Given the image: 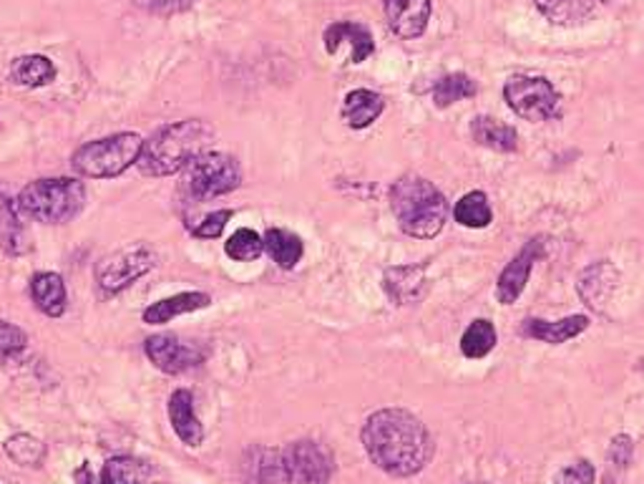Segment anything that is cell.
<instances>
[{"label":"cell","mask_w":644,"mask_h":484,"mask_svg":"<svg viewBox=\"0 0 644 484\" xmlns=\"http://www.w3.org/2000/svg\"><path fill=\"white\" fill-rule=\"evenodd\" d=\"M504 98L514 114L526 122H549L559 114L561 96L555 84L541 76H514L506 81Z\"/></svg>","instance_id":"6"},{"label":"cell","mask_w":644,"mask_h":484,"mask_svg":"<svg viewBox=\"0 0 644 484\" xmlns=\"http://www.w3.org/2000/svg\"><path fill=\"white\" fill-rule=\"evenodd\" d=\"M232 220V212L230 210H220V212H212L207 214V218L199 222L197 228H192V235L194 238H202V240H214L222 235V230L226 228V222Z\"/></svg>","instance_id":"31"},{"label":"cell","mask_w":644,"mask_h":484,"mask_svg":"<svg viewBox=\"0 0 644 484\" xmlns=\"http://www.w3.org/2000/svg\"><path fill=\"white\" fill-rule=\"evenodd\" d=\"M11 78L18 86L25 88H41L49 86L56 78V66L51 64V59L31 53V56H18L11 64Z\"/></svg>","instance_id":"24"},{"label":"cell","mask_w":644,"mask_h":484,"mask_svg":"<svg viewBox=\"0 0 644 484\" xmlns=\"http://www.w3.org/2000/svg\"><path fill=\"white\" fill-rule=\"evenodd\" d=\"M86 187L71 177L35 179L18 194L15 208L45 225H63L84 210Z\"/></svg>","instance_id":"4"},{"label":"cell","mask_w":644,"mask_h":484,"mask_svg":"<svg viewBox=\"0 0 644 484\" xmlns=\"http://www.w3.org/2000/svg\"><path fill=\"white\" fill-rule=\"evenodd\" d=\"M23 444L25 446H21V442H18V436H15V439H11V442L6 444V450H8V454L13 456L15 462H21V464H35V462H39L41 454H43V446L31 436H23Z\"/></svg>","instance_id":"32"},{"label":"cell","mask_w":644,"mask_h":484,"mask_svg":"<svg viewBox=\"0 0 644 484\" xmlns=\"http://www.w3.org/2000/svg\"><path fill=\"white\" fill-rule=\"evenodd\" d=\"M255 477L260 484H289L287 467H285V456L283 452L275 450H260L255 452Z\"/></svg>","instance_id":"28"},{"label":"cell","mask_w":644,"mask_h":484,"mask_svg":"<svg viewBox=\"0 0 644 484\" xmlns=\"http://www.w3.org/2000/svg\"><path fill=\"white\" fill-rule=\"evenodd\" d=\"M144 151V139L134 131L114 134V137L88 141L74 155V169L81 177L108 179L119 177L136 165Z\"/></svg>","instance_id":"5"},{"label":"cell","mask_w":644,"mask_h":484,"mask_svg":"<svg viewBox=\"0 0 644 484\" xmlns=\"http://www.w3.org/2000/svg\"><path fill=\"white\" fill-rule=\"evenodd\" d=\"M383 11L388 29L398 39L413 41L421 39L425 29H429L433 6L431 0H383Z\"/></svg>","instance_id":"12"},{"label":"cell","mask_w":644,"mask_h":484,"mask_svg":"<svg viewBox=\"0 0 644 484\" xmlns=\"http://www.w3.org/2000/svg\"><path fill=\"white\" fill-rule=\"evenodd\" d=\"M0 250L11 255H23L31 250L29 232L21 225L15 202L8 200L6 192H0Z\"/></svg>","instance_id":"21"},{"label":"cell","mask_w":644,"mask_h":484,"mask_svg":"<svg viewBox=\"0 0 644 484\" xmlns=\"http://www.w3.org/2000/svg\"><path fill=\"white\" fill-rule=\"evenodd\" d=\"M262 250H265V242H262V238L257 235L255 230H247V228L234 232V235L226 240V245H224V253L230 255L232 260H237V263L257 260L262 255Z\"/></svg>","instance_id":"29"},{"label":"cell","mask_w":644,"mask_h":484,"mask_svg":"<svg viewBox=\"0 0 644 484\" xmlns=\"http://www.w3.org/2000/svg\"><path fill=\"white\" fill-rule=\"evenodd\" d=\"M144 480H147V470L134 460H112L102 474L104 484H144Z\"/></svg>","instance_id":"30"},{"label":"cell","mask_w":644,"mask_h":484,"mask_svg":"<svg viewBox=\"0 0 644 484\" xmlns=\"http://www.w3.org/2000/svg\"><path fill=\"white\" fill-rule=\"evenodd\" d=\"M210 306V295L207 293H179V295H171L167 301H159L144 311V320L149 323V326H161V323H169L175 320L181 313H192L199 308H207Z\"/></svg>","instance_id":"22"},{"label":"cell","mask_w":644,"mask_h":484,"mask_svg":"<svg viewBox=\"0 0 644 484\" xmlns=\"http://www.w3.org/2000/svg\"><path fill=\"white\" fill-rule=\"evenodd\" d=\"M78 484H104L98 477H94V472H91L88 467H84L78 472Z\"/></svg>","instance_id":"36"},{"label":"cell","mask_w":644,"mask_h":484,"mask_svg":"<svg viewBox=\"0 0 644 484\" xmlns=\"http://www.w3.org/2000/svg\"><path fill=\"white\" fill-rule=\"evenodd\" d=\"M362 446L390 477H413L433 456L429 429L405 409H380L362 427Z\"/></svg>","instance_id":"1"},{"label":"cell","mask_w":644,"mask_h":484,"mask_svg":"<svg viewBox=\"0 0 644 484\" xmlns=\"http://www.w3.org/2000/svg\"><path fill=\"white\" fill-rule=\"evenodd\" d=\"M342 49H348L350 64H360V61H366L370 53L376 51L373 33L360 23L350 21L332 23L330 29L325 31V51H328L330 56H338Z\"/></svg>","instance_id":"13"},{"label":"cell","mask_w":644,"mask_h":484,"mask_svg":"<svg viewBox=\"0 0 644 484\" xmlns=\"http://www.w3.org/2000/svg\"><path fill=\"white\" fill-rule=\"evenodd\" d=\"M390 208L405 235L431 240L448 220V202L439 187L419 175H405L390 190Z\"/></svg>","instance_id":"3"},{"label":"cell","mask_w":644,"mask_h":484,"mask_svg":"<svg viewBox=\"0 0 644 484\" xmlns=\"http://www.w3.org/2000/svg\"><path fill=\"white\" fill-rule=\"evenodd\" d=\"M154 263H157V253H154L149 245H141V242H136V245H129L124 250H116V253L98 263L96 267L98 285L108 293L129 288L134 281H139L141 275H147L151 271Z\"/></svg>","instance_id":"8"},{"label":"cell","mask_w":644,"mask_h":484,"mask_svg":"<svg viewBox=\"0 0 644 484\" xmlns=\"http://www.w3.org/2000/svg\"><path fill=\"white\" fill-rule=\"evenodd\" d=\"M31 295L33 303L43 311L45 316L59 318L66 313V303H68V293H66V283L63 277L56 273H39L31 281Z\"/></svg>","instance_id":"19"},{"label":"cell","mask_w":644,"mask_h":484,"mask_svg":"<svg viewBox=\"0 0 644 484\" xmlns=\"http://www.w3.org/2000/svg\"><path fill=\"white\" fill-rule=\"evenodd\" d=\"M242 182V169L237 159L220 151H204L189 165L187 187L197 200H214V197L230 194Z\"/></svg>","instance_id":"7"},{"label":"cell","mask_w":644,"mask_h":484,"mask_svg":"<svg viewBox=\"0 0 644 484\" xmlns=\"http://www.w3.org/2000/svg\"><path fill=\"white\" fill-rule=\"evenodd\" d=\"M139 3L154 15H177L181 11H189L197 0H139Z\"/></svg>","instance_id":"35"},{"label":"cell","mask_w":644,"mask_h":484,"mask_svg":"<svg viewBox=\"0 0 644 484\" xmlns=\"http://www.w3.org/2000/svg\"><path fill=\"white\" fill-rule=\"evenodd\" d=\"M214 141V129L202 119L175 122L144 141V151L136 165L149 177H169L192 165Z\"/></svg>","instance_id":"2"},{"label":"cell","mask_w":644,"mask_h":484,"mask_svg":"<svg viewBox=\"0 0 644 484\" xmlns=\"http://www.w3.org/2000/svg\"><path fill=\"white\" fill-rule=\"evenodd\" d=\"M147 356L149 361L165 373H184L194 369L197 364H202V351L192 344L165 334V336H151L147 340Z\"/></svg>","instance_id":"11"},{"label":"cell","mask_w":644,"mask_h":484,"mask_svg":"<svg viewBox=\"0 0 644 484\" xmlns=\"http://www.w3.org/2000/svg\"><path fill=\"white\" fill-rule=\"evenodd\" d=\"M589 328L587 316H567L561 320H541V318H529L524 323V336H529L534 340H541V344H567V340L577 338L579 334H584Z\"/></svg>","instance_id":"16"},{"label":"cell","mask_w":644,"mask_h":484,"mask_svg":"<svg viewBox=\"0 0 644 484\" xmlns=\"http://www.w3.org/2000/svg\"><path fill=\"white\" fill-rule=\"evenodd\" d=\"M383 288L395 306H413L429 293V275L423 265H395L383 275Z\"/></svg>","instance_id":"14"},{"label":"cell","mask_w":644,"mask_h":484,"mask_svg":"<svg viewBox=\"0 0 644 484\" xmlns=\"http://www.w3.org/2000/svg\"><path fill=\"white\" fill-rule=\"evenodd\" d=\"M25 346V334L13 323L0 320V356H11Z\"/></svg>","instance_id":"34"},{"label":"cell","mask_w":644,"mask_h":484,"mask_svg":"<svg viewBox=\"0 0 644 484\" xmlns=\"http://www.w3.org/2000/svg\"><path fill=\"white\" fill-rule=\"evenodd\" d=\"M471 137L476 145L494 151H516L519 147V134L509 124L494 119V116H476L471 124Z\"/></svg>","instance_id":"20"},{"label":"cell","mask_w":644,"mask_h":484,"mask_svg":"<svg viewBox=\"0 0 644 484\" xmlns=\"http://www.w3.org/2000/svg\"><path fill=\"white\" fill-rule=\"evenodd\" d=\"M169 421L175 434L187 446H199L204 442V427L194 414V399L187 389H179L169 399Z\"/></svg>","instance_id":"15"},{"label":"cell","mask_w":644,"mask_h":484,"mask_svg":"<svg viewBox=\"0 0 644 484\" xmlns=\"http://www.w3.org/2000/svg\"><path fill=\"white\" fill-rule=\"evenodd\" d=\"M543 18L557 25H582L610 0H534Z\"/></svg>","instance_id":"17"},{"label":"cell","mask_w":644,"mask_h":484,"mask_svg":"<svg viewBox=\"0 0 644 484\" xmlns=\"http://www.w3.org/2000/svg\"><path fill=\"white\" fill-rule=\"evenodd\" d=\"M543 255H547V250H543L541 238L526 242V245L519 250V255H516L511 263L504 267V273L498 275V283H496L498 303L511 306V303L521 298L526 283H529V275L534 271V263H539Z\"/></svg>","instance_id":"10"},{"label":"cell","mask_w":644,"mask_h":484,"mask_svg":"<svg viewBox=\"0 0 644 484\" xmlns=\"http://www.w3.org/2000/svg\"><path fill=\"white\" fill-rule=\"evenodd\" d=\"M594 467L587 460H579L557 474L555 484H594Z\"/></svg>","instance_id":"33"},{"label":"cell","mask_w":644,"mask_h":484,"mask_svg":"<svg viewBox=\"0 0 644 484\" xmlns=\"http://www.w3.org/2000/svg\"><path fill=\"white\" fill-rule=\"evenodd\" d=\"M476 96V81L466 74H448L433 86V102L439 109H446L451 104L464 102V98Z\"/></svg>","instance_id":"27"},{"label":"cell","mask_w":644,"mask_h":484,"mask_svg":"<svg viewBox=\"0 0 644 484\" xmlns=\"http://www.w3.org/2000/svg\"><path fill=\"white\" fill-rule=\"evenodd\" d=\"M283 456L289 484H328L332 477V454L310 439L289 444Z\"/></svg>","instance_id":"9"},{"label":"cell","mask_w":644,"mask_h":484,"mask_svg":"<svg viewBox=\"0 0 644 484\" xmlns=\"http://www.w3.org/2000/svg\"><path fill=\"white\" fill-rule=\"evenodd\" d=\"M496 328L492 320L478 318L466 328V334L461 336V351L466 358H484L496 348Z\"/></svg>","instance_id":"26"},{"label":"cell","mask_w":644,"mask_h":484,"mask_svg":"<svg viewBox=\"0 0 644 484\" xmlns=\"http://www.w3.org/2000/svg\"><path fill=\"white\" fill-rule=\"evenodd\" d=\"M453 218H456L458 225L471 228V230H484L492 225L494 210L488 204V197L484 192H468L461 197L453 208Z\"/></svg>","instance_id":"25"},{"label":"cell","mask_w":644,"mask_h":484,"mask_svg":"<svg viewBox=\"0 0 644 484\" xmlns=\"http://www.w3.org/2000/svg\"><path fill=\"white\" fill-rule=\"evenodd\" d=\"M383 96L370 92V88H356L345 96L342 102V119L352 129H366L370 124L378 122V116L383 114Z\"/></svg>","instance_id":"18"},{"label":"cell","mask_w":644,"mask_h":484,"mask_svg":"<svg viewBox=\"0 0 644 484\" xmlns=\"http://www.w3.org/2000/svg\"><path fill=\"white\" fill-rule=\"evenodd\" d=\"M262 242H265V250L270 253V257L275 260L279 267H285V271L295 267L303 260L305 245L295 232L283 230V228H270L265 232V238H262Z\"/></svg>","instance_id":"23"},{"label":"cell","mask_w":644,"mask_h":484,"mask_svg":"<svg viewBox=\"0 0 644 484\" xmlns=\"http://www.w3.org/2000/svg\"><path fill=\"white\" fill-rule=\"evenodd\" d=\"M478 484H484V482H478Z\"/></svg>","instance_id":"37"}]
</instances>
